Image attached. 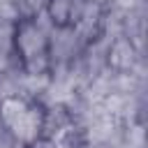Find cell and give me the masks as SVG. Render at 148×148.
<instances>
[{"instance_id": "cell-4", "label": "cell", "mask_w": 148, "mask_h": 148, "mask_svg": "<svg viewBox=\"0 0 148 148\" xmlns=\"http://www.w3.org/2000/svg\"><path fill=\"white\" fill-rule=\"evenodd\" d=\"M72 5H74V0H51V2H49V18H51V23H53L56 28L67 25Z\"/></svg>"}, {"instance_id": "cell-1", "label": "cell", "mask_w": 148, "mask_h": 148, "mask_svg": "<svg viewBox=\"0 0 148 148\" xmlns=\"http://www.w3.org/2000/svg\"><path fill=\"white\" fill-rule=\"evenodd\" d=\"M0 120L21 143L37 141V136L44 127L42 113L35 106H30L25 99H21L18 95H7L0 102Z\"/></svg>"}, {"instance_id": "cell-3", "label": "cell", "mask_w": 148, "mask_h": 148, "mask_svg": "<svg viewBox=\"0 0 148 148\" xmlns=\"http://www.w3.org/2000/svg\"><path fill=\"white\" fill-rule=\"evenodd\" d=\"M109 60H111V65H116L118 69H130L132 62H134V49H132V44H130L125 37L116 39L113 46H111Z\"/></svg>"}, {"instance_id": "cell-6", "label": "cell", "mask_w": 148, "mask_h": 148, "mask_svg": "<svg viewBox=\"0 0 148 148\" xmlns=\"http://www.w3.org/2000/svg\"><path fill=\"white\" fill-rule=\"evenodd\" d=\"M116 2H118L120 7H132V5L136 2V0H116Z\"/></svg>"}, {"instance_id": "cell-5", "label": "cell", "mask_w": 148, "mask_h": 148, "mask_svg": "<svg viewBox=\"0 0 148 148\" xmlns=\"http://www.w3.org/2000/svg\"><path fill=\"white\" fill-rule=\"evenodd\" d=\"M18 16V9L12 0H0V23H7Z\"/></svg>"}, {"instance_id": "cell-2", "label": "cell", "mask_w": 148, "mask_h": 148, "mask_svg": "<svg viewBox=\"0 0 148 148\" xmlns=\"http://www.w3.org/2000/svg\"><path fill=\"white\" fill-rule=\"evenodd\" d=\"M16 49L21 51L25 62L32 60V58L44 56V51H46V30H44V25L32 23V21L21 23V28L16 30Z\"/></svg>"}]
</instances>
